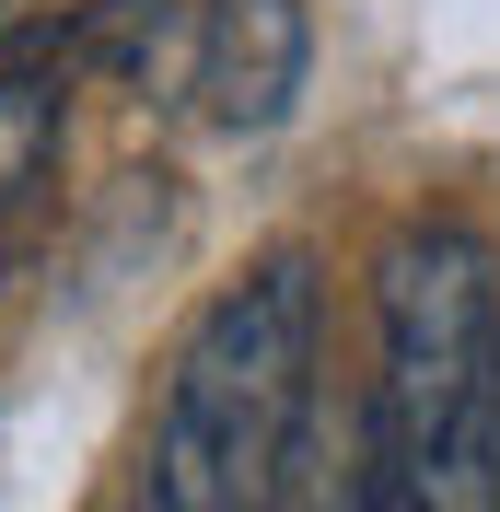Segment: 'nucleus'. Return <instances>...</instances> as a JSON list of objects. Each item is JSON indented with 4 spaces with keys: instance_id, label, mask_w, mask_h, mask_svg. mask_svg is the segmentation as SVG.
<instances>
[{
    "instance_id": "1",
    "label": "nucleus",
    "mask_w": 500,
    "mask_h": 512,
    "mask_svg": "<svg viewBox=\"0 0 500 512\" xmlns=\"http://www.w3.org/2000/svg\"><path fill=\"white\" fill-rule=\"evenodd\" d=\"M314 256H256L233 291H210V315L175 338L152 408V466L140 501L152 512H280V478L303 454L314 408Z\"/></svg>"
},
{
    "instance_id": "2",
    "label": "nucleus",
    "mask_w": 500,
    "mask_h": 512,
    "mask_svg": "<svg viewBox=\"0 0 500 512\" xmlns=\"http://www.w3.org/2000/svg\"><path fill=\"white\" fill-rule=\"evenodd\" d=\"M373 315V443L407 512H500V256L466 222H407Z\"/></svg>"
},
{
    "instance_id": "3",
    "label": "nucleus",
    "mask_w": 500,
    "mask_h": 512,
    "mask_svg": "<svg viewBox=\"0 0 500 512\" xmlns=\"http://www.w3.org/2000/svg\"><path fill=\"white\" fill-rule=\"evenodd\" d=\"M303 70H314L303 0H221L210 35H198V117L221 140H268L303 94Z\"/></svg>"
},
{
    "instance_id": "4",
    "label": "nucleus",
    "mask_w": 500,
    "mask_h": 512,
    "mask_svg": "<svg viewBox=\"0 0 500 512\" xmlns=\"http://www.w3.org/2000/svg\"><path fill=\"white\" fill-rule=\"evenodd\" d=\"M59 163V82H35V70H0V210L35 187Z\"/></svg>"
}]
</instances>
